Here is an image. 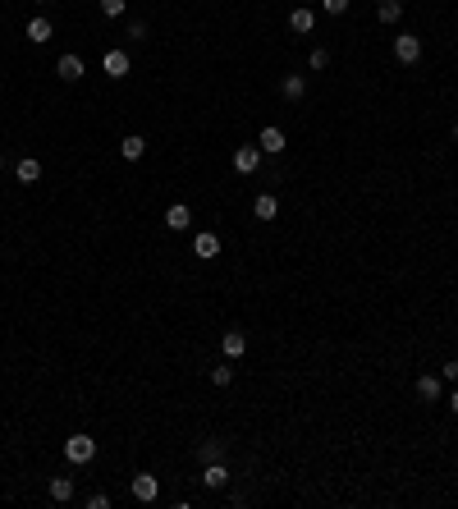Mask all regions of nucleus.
<instances>
[{"instance_id": "f257e3e1", "label": "nucleus", "mask_w": 458, "mask_h": 509, "mask_svg": "<svg viewBox=\"0 0 458 509\" xmlns=\"http://www.w3.org/2000/svg\"><path fill=\"white\" fill-rule=\"evenodd\" d=\"M65 459H69V464H92V459H97V441H92L88 432L69 436V441H65Z\"/></svg>"}, {"instance_id": "f03ea898", "label": "nucleus", "mask_w": 458, "mask_h": 509, "mask_svg": "<svg viewBox=\"0 0 458 509\" xmlns=\"http://www.w3.org/2000/svg\"><path fill=\"white\" fill-rule=\"evenodd\" d=\"M394 60H399V65H417V60H422V37L399 33L394 37Z\"/></svg>"}, {"instance_id": "7ed1b4c3", "label": "nucleus", "mask_w": 458, "mask_h": 509, "mask_svg": "<svg viewBox=\"0 0 458 509\" xmlns=\"http://www.w3.org/2000/svg\"><path fill=\"white\" fill-rule=\"evenodd\" d=\"M129 491H133V500H142V505H156V496H161V482H156L152 473H133Z\"/></svg>"}, {"instance_id": "20e7f679", "label": "nucleus", "mask_w": 458, "mask_h": 509, "mask_svg": "<svg viewBox=\"0 0 458 509\" xmlns=\"http://www.w3.org/2000/svg\"><path fill=\"white\" fill-rule=\"evenodd\" d=\"M417 399H422V404H440V399H445V377H436V372L417 377Z\"/></svg>"}, {"instance_id": "39448f33", "label": "nucleus", "mask_w": 458, "mask_h": 509, "mask_svg": "<svg viewBox=\"0 0 458 509\" xmlns=\"http://www.w3.org/2000/svg\"><path fill=\"white\" fill-rule=\"evenodd\" d=\"M220 354H225L229 363H239V358L248 354V335H243V331H225V335H220Z\"/></svg>"}, {"instance_id": "423d86ee", "label": "nucleus", "mask_w": 458, "mask_h": 509, "mask_svg": "<svg viewBox=\"0 0 458 509\" xmlns=\"http://www.w3.org/2000/svg\"><path fill=\"white\" fill-rule=\"evenodd\" d=\"M55 74L65 78V83H78V78L88 74V65H83V56H74V51H69V56L55 60Z\"/></svg>"}, {"instance_id": "0eeeda50", "label": "nucleus", "mask_w": 458, "mask_h": 509, "mask_svg": "<svg viewBox=\"0 0 458 509\" xmlns=\"http://www.w3.org/2000/svg\"><path fill=\"white\" fill-rule=\"evenodd\" d=\"M165 230H175V234L193 230V207H184V202H175V207L165 211Z\"/></svg>"}, {"instance_id": "6e6552de", "label": "nucleus", "mask_w": 458, "mask_h": 509, "mask_svg": "<svg viewBox=\"0 0 458 509\" xmlns=\"http://www.w3.org/2000/svg\"><path fill=\"white\" fill-rule=\"evenodd\" d=\"M193 253L202 257V262H211V257H220V239L211 230H202V234H193Z\"/></svg>"}, {"instance_id": "1a4fd4ad", "label": "nucleus", "mask_w": 458, "mask_h": 509, "mask_svg": "<svg viewBox=\"0 0 458 509\" xmlns=\"http://www.w3.org/2000/svg\"><path fill=\"white\" fill-rule=\"evenodd\" d=\"M257 166H262V147H239V152H234V170H239V175H252Z\"/></svg>"}, {"instance_id": "9d476101", "label": "nucleus", "mask_w": 458, "mask_h": 509, "mask_svg": "<svg viewBox=\"0 0 458 509\" xmlns=\"http://www.w3.org/2000/svg\"><path fill=\"white\" fill-rule=\"evenodd\" d=\"M257 147H262L266 156H280V152H284V129L266 124V129H262V143H257Z\"/></svg>"}, {"instance_id": "9b49d317", "label": "nucleus", "mask_w": 458, "mask_h": 509, "mask_svg": "<svg viewBox=\"0 0 458 509\" xmlns=\"http://www.w3.org/2000/svg\"><path fill=\"white\" fill-rule=\"evenodd\" d=\"M120 156L124 161H142V156H147V138H138V133L120 138Z\"/></svg>"}, {"instance_id": "f8f14e48", "label": "nucleus", "mask_w": 458, "mask_h": 509, "mask_svg": "<svg viewBox=\"0 0 458 509\" xmlns=\"http://www.w3.org/2000/svg\"><path fill=\"white\" fill-rule=\"evenodd\" d=\"M289 28H294V33H312V28H317V10H307V5H298V10L289 14Z\"/></svg>"}, {"instance_id": "ddd939ff", "label": "nucleus", "mask_w": 458, "mask_h": 509, "mask_svg": "<svg viewBox=\"0 0 458 509\" xmlns=\"http://www.w3.org/2000/svg\"><path fill=\"white\" fill-rule=\"evenodd\" d=\"M14 179H19V184H37V179H42V161H33V156H23L19 166H14Z\"/></svg>"}, {"instance_id": "4468645a", "label": "nucleus", "mask_w": 458, "mask_h": 509, "mask_svg": "<svg viewBox=\"0 0 458 509\" xmlns=\"http://www.w3.org/2000/svg\"><path fill=\"white\" fill-rule=\"evenodd\" d=\"M252 216H257V221H275V216H280V198L262 193V198L252 202Z\"/></svg>"}, {"instance_id": "2eb2a0df", "label": "nucleus", "mask_w": 458, "mask_h": 509, "mask_svg": "<svg viewBox=\"0 0 458 509\" xmlns=\"http://www.w3.org/2000/svg\"><path fill=\"white\" fill-rule=\"evenodd\" d=\"M280 92H284L289 101H303V92H307V78H303V74H284V78H280Z\"/></svg>"}, {"instance_id": "dca6fc26", "label": "nucleus", "mask_w": 458, "mask_h": 509, "mask_svg": "<svg viewBox=\"0 0 458 509\" xmlns=\"http://www.w3.org/2000/svg\"><path fill=\"white\" fill-rule=\"evenodd\" d=\"M129 69H133V60L124 56V51H106V74H110V78H124Z\"/></svg>"}, {"instance_id": "f3484780", "label": "nucleus", "mask_w": 458, "mask_h": 509, "mask_svg": "<svg viewBox=\"0 0 458 509\" xmlns=\"http://www.w3.org/2000/svg\"><path fill=\"white\" fill-rule=\"evenodd\" d=\"M202 482H207L211 491L229 487V468H225V459H220V464H207V473H202Z\"/></svg>"}, {"instance_id": "a211bd4d", "label": "nucleus", "mask_w": 458, "mask_h": 509, "mask_svg": "<svg viewBox=\"0 0 458 509\" xmlns=\"http://www.w3.org/2000/svg\"><path fill=\"white\" fill-rule=\"evenodd\" d=\"M55 37V28H51V19H33L28 23V42H37V46H46Z\"/></svg>"}, {"instance_id": "6ab92c4d", "label": "nucleus", "mask_w": 458, "mask_h": 509, "mask_svg": "<svg viewBox=\"0 0 458 509\" xmlns=\"http://www.w3.org/2000/svg\"><path fill=\"white\" fill-rule=\"evenodd\" d=\"M376 19L381 23H399L404 19V5H399V0H381V5H376Z\"/></svg>"}, {"instance_id": "aec40b11", "label": "nucleus", "mask_w": 458, "mask_h": 509, "mask_svg": "<svg viewBox=\"0 0 458 509\" xmlns=\"http://www.w3.org/2000/svg\"><path fill=\"white\" fill-rule=\"evenodd\" d=\"M51 500H55V505L74 500V482H69V477H51Z\"/></svg>"}, {"instance_id": "412c9836", "label": "nucleus", "mask_w": 458, "mask_h": 509, "mask_svg": "<svg viewBox=\"0 0 458 509\" xmlns=\"http://www.w3.org/2000/svg\"><path fill=\"white\" fill-rule=\"evenodd\" d=\"M197 459H202V464H220V459H225V445H220V441H202Z\"/></svg>"}, {"instance_id": "4be33fe9", "label": "nucleus", "mask_w": 458, "mask_h": 509, "mask_svg": "<svg viewBox=\"0 0 458 509\" xmlns=\"http://www.w3.org/2000/svg\"><path fill=\"white\" fill-rule=\"evenodd\" d=\"M229 381H234V367H229V358H225L220 367H211V386H220V390H225Z\"/></svg>"}, {"instance_id": "5701e85b", "label": "nucleus", "mask_w": 458, "mask_h": 509, "mask_svg": "<svg viewBox=\"0 0 458 509\" xmlns=\"http://www.w3.org/2000/svg\"><path fill=\"white\" fill-rule=\"evenodd\" d=\"M124 10H129V0H101V14H106V19H120Z\"/></svg>"}, {"instance_id": "b1692460", "label": "nucleus", "mask_w": 458, "mask_h": 509, "mask_svg": "<svg viewBox=\"0 0 458 509\" xmlns=\"http://www.w3.org/2000/svg\"><path fill=\"white\" fill-rule=\"evenodd\" d=\"M307 65H312V69H326L330 65V51H326V46H317V51L307 56Z\"/></svg>"}, {"instance_id": "393cba45", "label": "nucleus", "mask_w": 458, "mask_h": 509, "mask_svg": "<svg viewBox=\"0 0 458 509\" xmlns=\"http://www.w3.org/2000/svg\"><path fill=\"white\" fill-rule=\"evenodd\" d=\"M83 505H88V509H110V496H106V491H92Z\"/></svg>"}, {"instance_id": "a878e982", "label": "nucleus", "mask_w": 458, "mask_h": 509, "mask_svg": "<svg viewBox=\"0 0 458 509\" xmlns=\"http://www.w3.org/2000/svg\"><path fill=\"white\" fill-rule=\"evenodd\" d=\"M440 377H445V381H449V386H458V358H449V363H445V367H440Z\"/></svg>"}, {"instance_id": "bb28decb", "label": "nucleus", "mask_w": 458, "mask_h": 509, "mask_svg": "<svg viewBox=\"0 0 458 509\" xmlns=\"http://www.w3.org/2000/svg\"><path fill=\"white\" fill-rule=\"evenodd\" d=\"M321 10H326V14H344V10H349V0H321Z\"/></svg>"}, {"instance_id": "cd10ccee", "label": "nucleus", "mask_w": 458, "mask_h": 509, "mask_svg": "<svg viewBox=\"0 0 458 509\" xmlns=\"http://www.w3.org/2000/svg\"><path fill=\"white\" fill-rule=\"evenodd\" d=\"M129 37H133V42H142V37H147V23L133 19V23H129Z\"/></svg>"}, {"instance_id": "c85d7f7f", "label": "nucleus", "mask_w": 458, "mask_h": 509, "mask_svg": "<svg viewBox=\"0 0 458 509\" xmlns=\"http://www.w3.org/2000/svg\"><path fill=\"white\" fill-rule=\"evenodd\" d=\"M449 413H458V386L449 390Z\"/></svg>"}, {"instance_id": "c756f323", "label": "nucleus", "mask_w": 458, "mask_h": 509, "mask_svg": "<svg viewBox=\"0 0 458 509\" xmlns=\"http://www.w3.org/2000/svg\"><path fill=\"white\" fill-rule=\"evenodd\" d=\"M37 5H42V10H51V5H55V0H37Z\"/></svg>"}, {"instance_id": "7c9ffc66", "label": "nucleus", "mask_w": 458, "mask_h": 509, "mask_svg": "<svg viewBox=\"0 0 458 509\" xmlns=\"http://www.w3.org/2000/svg\"><path fill=\"white\" fill-rule=\"evenodd\" d=\"M454 143H458V124H454Z\"/></svg>"}, {"instance_id": "2f4dec72", "label": "nucleus", "mask_w": 458, "mask_h": 509, "mask_svg": "<svg viewBox=\"0 0 458 509\" xmlns=\"http://www.w3.org/2000/svg\"><path fill=\"white\" fill-rule=\"evenodd\" d=\"M0 166H5V156H0Z\"/></svg>"}, {"instance_id": "473e14b6", "label": "nucleus", "mask_w": 458, "mask_h": 509, "mask_svg": "<svg viewBox=\"0 0 458 509\" xmlns=\"http://www.w3.org/2000/svg\"><path fill=\"white\" fill-rule=\"evenodd\" d=\"M303 5H307V0H303Z\"/></svg>"}]
</instances>
